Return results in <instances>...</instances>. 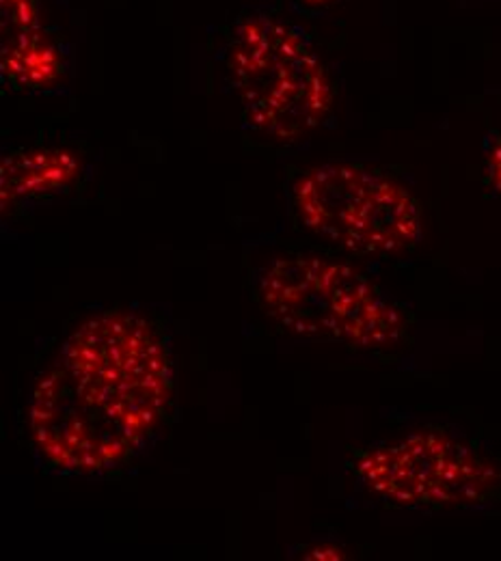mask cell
Masks as SVG:
<instances>
[{"label": "cell", "mask_w": 501, "mask_h": 561, "mask_svg": "<svg viewBox=\"0 0 501 561\" xmlns=\"http://www.w3.org/2000/svg\"><path fill=\"white\" fill-rule=\"evenodd\" d=\"M342 0H289V4L294 7V11L298 13H314V11H322L329 7H335Z\"/></svg>", "instance_id": "30bf717a"}, {"label": "cell", "mask_w": 501, "mask_h": 561, "mask_svg": "<svg viewBox=\"0 0 501 561\" xmlns=\"http://www.w3.org/2000/svg\"><path fill=\"white\" fill-rule=\"evenodd\" d=\"M260 309L294 337L355 351L405 342V311L357 268L318 255L275 257L255 275Z\"/></svg>", "instance_id": "7a4b0ae2"}, {"label": "cell", "mask_w": 501, "mask_h": 561, "mask_svg": "<svg viewBox=\"0 0 501 561\" xmlns=\"http://www.w3.org/2000/svg\"><path fill=\"white\" fill-rule=\"evenodd\" d=\"M80 162L66 149H20L2 158L0 197L2 208L42 202L68 191L78 180Z\"/></svg>", "instance_id": "52a82bcc"}, {"label": "cell", "mask_w": 501, "mask_h": 561, "mask_svg": "<svg viewBox=\"0 0 501 561\" xmlns=\"http://www.w3.org/2000/svg\"><path fill=\"white\" fill-rule=\"evenodd\" d=\"M29 427L44 460L61 471L95 476L124 467L141 449L55 360L35 380Z\"/></svg>", "instance_id": "8992f818"}, {"label": "cell", "mask_w": 501, "mask_h": 561, "mask_svg": "<svg viewBox=\"0 0 501 561\" xmlns=\"http://www.w3.org/2000/svg\"><path fill=\"white\" fill-rule=\"evenodd\" d=\"M223 64L242 122L255 135L300 140L333 111L335 89L318 46L275 7L251 4L236 15Z\"/></svg>", "instance_id": "6da1fadb"}, {"label": "cell", "mask_w": 501, "mask_h": 561, "mask_svg": "<svg viewBox=\"0 0 501 561\" xmlns=\"http://www.w3.org/2000/svg\"><path fill=\"white\" fill-rule=\"evenodd\" d=\"M296 220L327 244L353 255H398L422 238V208L387 173L357 162H322L289 188Z\"/></svg>", "instance_id": "277c9868"}, {"label": "cell", "mask_w": 501, "mask_h": 561, "mask_svg": "<svg viewBox=\"0 0 501 561\" xmlns=\"http://www.w3.org/2000/svg\"><path fill=\"white\" fill-rule=\"evenodd\" d=\"M358 482L400 507H465L491 499L500 471L467 443L420 430L369 447L355 458Z\"/></svg>", "instance_id": "5b68a950"}, {"label": "cell", "mask_w": 501, "mask_h": 561, "mask_svg": "<svg viewBox=\"0 0 501 561\" xmlns=\"http://www.w3.org/2000/svg\"><path fill=\"white\" fill-rule=\"evenodd\" d=\"M66 57L61 35L44 24L4 33L0 44L2 82L18 91H44L64 78Z\"/></svg>", "instance_id": "ba28073f"}, {"label": "cell", "mask_w": 501, "mask_h": 561, "mask_svg": "<svg viewBox=\"0 0 501 561\" xmlns=\"http://www.w3.org/2000/svg\"><path fill=\"white\" fill-rule=\"evenodd\" d=\"M57 360L111 420L139 445L162 425L173 400V363L158 329L133 311L84 320Z\"/></svg>", "instance_id": "3957f363"}, {"label": "cell", "mask_w": 501, "mask_h": 561, "mask_svg": "<svg viewBox=\"0 0 501 561\" xmlns=\"http://www.w3.org/2000/svg\"><path fill=\"white\" fill-rule=\"evenodd\" d=\"M487 180L491 188L501 195V135L487 153Z\"/></svg>", "instance_id": "9c48e42d"}]
</instances>
